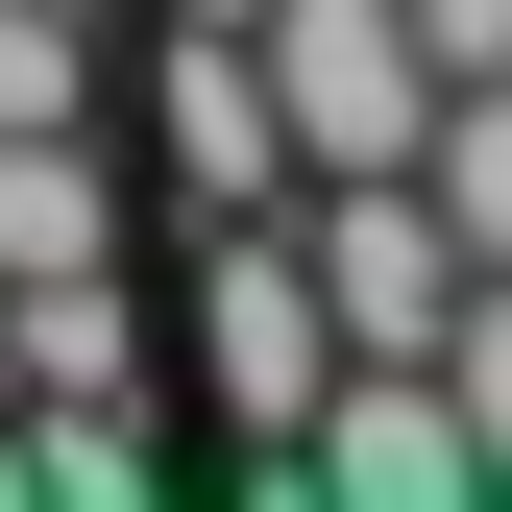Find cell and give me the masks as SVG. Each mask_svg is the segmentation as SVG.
Returning a JSON list of instances; mask_svg holds the SVG:
<instances>
[{
    "label": "cell",
    "instance_id": "9",
    "mask_svg": "<svg viewBox=\"0 0 512 512\" xmlns=\"http://www.w3.org/2000/svg\"><path fill=\"white\" fill-rule=\"evenodd\" d=\"M439 391H464V439H488V488H512V269H464V317H439Z\"/></svg>",
    "mask_w": 512,
    "mask_h": 512
},
{
    "label": "cell",
    "instance_id": "10",
    "mask_svg": "<svg viewBox=\"0 0 512 512\" xmlns=\"http://www.w3.org/2000/svg\"><path fill=\"white\" fill-rule=\"evenodd\" d=\"M415 49H439V98H464V74H512V0H415Z\"/></svg>",
    "mask_w": 512,
    "mask_h": 512
},
{
    "label": "cell",
    "instance_id": "7",
    "mask_svg": "<svg viewBox=\"0 0 512 512\" xmlns=\"http://www.w3.org/2000/svg\"><path fill=\"white\" fill-rule=\"evenodd\" d=\"M439 220H464V269H512V74H464V98H439Z\"/></svg>",
    "mask_w": 512,
    "mask_h": 512
},
{
    "label": "cell",
    "instance_id": "4",
    "mask_svg": "<svg viewBox=\"0 0 512 512\" xmlns=\"http://www.w3.org/2000/svg\"><path fill=\"white\" fill-rule=\"evenodd\" d=\"M147 171H171V220L293 196V122H269V49L244 25H147Z\"/></svg>",
    "mask_w": 512,
    "mask_h": 512
},
{
    "label": "cell",
    "instance_id": "8",
    "mask_svg": "<svg viewBox=\"0 0 512 512\" xmlns=\"http://www.w3.org/2000/svg\"><path fill=\"white\" fill-rule=\"evenodd\" d=\"M0 122H98V0H0Z\"/></svg>",
    "mask_w": 512,
    "mask_h": 512
},
{
    "label": "cell",
    "instance_id": "5",
    "mask_svg": "<svg viewBox=\"0 0 512 512\" xmlns=\"http://www.w3.org/2000/svg\"><path fill=\"white\" fill-rule=\"evenodd\" d=\"M269 488H342V512H464L488 488V439H464V391L439 366H342V391L293 415V464Z\"/></svg>",
    "mask_w": 512,
    "mask_h": 512
},
{
    "label": "cell",
    "instance_id": "2",
    "mask_svg": "<svg viewBox=\"0 0 512 512\" xmlns=\"http://www.w3.org/2000/svg\"><path fill=\"white\" fill-rule=\"evenodd\" d=\"M293 244H317L342 366H439V317H464V220H439V171H293Z\"/></svg>",
    "mask_w": 512,
    "mask_h": 512
},
{
    "label": "cell",
    "instance_id": "3",
    "mask_svg": "<svg viewBox=\"0 0 512 512\" xmlns=\"http://www.w3.org/2000/svg\"><path fill=\"white\" fill-rule=\"evenodd\" d=\"M269 122H293V171H415L439 147V49H415V0H269Z\"/></svg>",
    "mask_w": 512,
    "mask_h": 512
},
{
    "label": "cell",
    "instance_id": "11",
    "mask_svg": "<svg viewBox=\"0 0 512 512\" xmlns=\"http://www.w3.org/2000/svg\"><path fill=\"white\" fill-rule=\"evenodd\" d=\"M147 25H269V0H147Z\"/></svg>",
    "mask_w": 512,
    "mask_h": 512
},
{
    "label": "cell",
    "instance_id": "1",
    "mask_svg": "<svg viewBox=\"0 0 512 512\" xmlns=\"http://www.w3.org/2000/svg\"><path fill=\"white\" fill-rule=\"evenodd\" d=\"M171 391H196V439H220V464H293V415L342 391V317H317V244H293V196L196 220V293H171Z\"/></svg>",
    "mask_w": 512,
    "mask_h": 512
},
{
    "label": "cell",
    "instance_id": "6",
    "mask_svg": "<svg viewBox=\"0 0 512 512\" xmlns=\"http://www.w3.org/2000/svg\"><path fill=\"white\" fill-rule=\"evenodd\" d=\"M122 269V147L98 122H0V293H74Z\"/></svg>",
    "mask_w": 512,
    "mask_h": 512
}]
</instances>
